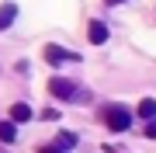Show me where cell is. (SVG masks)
Returning <instances> with one entry per match:
<instances>
[{"mask_svg":"<svg viewBox=\"0 0 156 153\" xmlns=\"http://www.w3.org/2000/svg\"><path fill=\"white\" fill-rule=\"evenodd\" d=\"M31 115H35V111H31V104H24V101L11 104V122H14V125H17V122H28Z\"/></svg>","mask_w":156,"mask_h":153,"instance_id":"8992f818","label":"cell"},{"mask_svg":"<svg viewBox=\"0 0 156 153\" xmlns=\"http://www.w3.org/2000/svg\"><path fill=\"white\" fill-rule=\"evenodd\" d=\"M45 63H52V66H59V63H80V52H69L62 46H45Z\"/></svg>","mask_w":156,"mask_h":153,"instance_id":"3957f363","label":"cell"},{"mask_svg":"<svg viewBox=\"0 0 156 153\" xmlns=\"http://www.w3.org/2000/svg\"><path fill=\"white\" fill-rule=\"evenodd\" d=\"M104 4H111V7H115V4H128V0H104Z\"/></svg>","mask_w":156,"mask_h":153,"instance_id":"7c38bea8","label":"cell"},{"mask_svg":"<svg viewBox=\"0 0 156 153\" xmlns=\"http://www.w3.org/2000/svg\"><path fill=\"white\" fill-rule=\"evenodd\" d=\"M108 35H111V31H108V24H104V21H97V17L87 24V38L94 42V46H104V42H108Z\"/></svg>","mask_w":156,"mask_h":153,"instance_id":"277c9868","label":"cell"},{"mask_svg":"<svg viewBox=\"0 0 156 153\" xmlns=\"http://www.w3.org/2000/svg\"><path fill=\"white\" fill-rule=\"evenodd\" d=\"M104 122L111 132H128V125H132V111H128L125 104H111L104 111Z\"/></svg>","mask_w":156,"mask_h":153,"instance_id":"6da1fadb","label":"cell"},{"mask_svg":"<svg viewBox=\"0 0 156 153\" xmlns=\"http://www.w3.org/2000/svg\"><path fill=\"white\" fill-rule=\"evenodd\" d=\"M42 153H62V150H59V146H45Z\"/></svg>","mask_w":156,"mask_h":153,"instance_id":"8fae6325","label":"cell"},{"mask_svg":"<svg viewBox=\"0 0 156 153\" xmlns=\"http://www.w3.org/2000/svg\"><path fill=\"white\" fill-rule=\"evenodd\" d=\"M14 17H17V4L14 0H7V4H0V31H7L14 24Z\"/></svg>","mask_w":156,"mask_h":153,"instance_id":"5b68a950","label":"cell"},{"mask_svg":"<svg viewBox=\"0 0 156 153\" xmlns=\"http://www.w3.org/2000/svg\"><path fill=\"white\" fill-rule=\"evenodd\" d=\"M73 143H76V136H73V132H62L59 136V150H69Z\"/></svg>","mask_w":156,"mask_h":153,"instance_id":"9c48e42d","label":"cell"},{"mask_svg":"<svg viewBox=\"0 0 156 153\" xmlns=\"http://www.w3.org/2000/svg\"><path fill=\"white\" fill-rule=\"evenodd\" d=\"M135 111H139V118H149V122H153V118H156V101H153V97H142Z\"/></svg>","mask_w":156,"mask_h":153,"instance_id":"52a82bcc","label":"cell"},{"mask_svg":"<svg viewBox=\"0 0 156 153\" xmlns=\"http://www.w3.org/2000/svg\"><path fill=\"white\" fill-rule=\"evenodd\" d=\"M17 139V125L7 118V122H0V143H14Z\"/></svg>","mask_w":156,"mask_h":153,"instance_id":"ba28073f","label":"cell"},{"mask_svg":"<svg viewBox=\"0 0 156 153\" xmlns=\"http://www.w3.org/2000/svg\"><path fill=\"white\" fill-rule=\"evenodd\" d=\"M146 136H149V139H156V118H153L149 125H146Z\"/></svg>","mask_w":156,"mask_h":153,"instance_id":"30bf717a","label":"cell"},{"mask_svg":"<svg viewBox=\"0 0 156 153\" xmlns=\"http://www.w3.org/2000/svg\"><path fill=\"white\" fill-rule=\"evenodd\" d=\"M49 94L52 97H62V101H80V87L66 77H52L49 80Z\"/></svg>","mask_w":156,"mask_h":153,"instance_id":"7a4b0ae2","label":"cell"}]
</instances>
